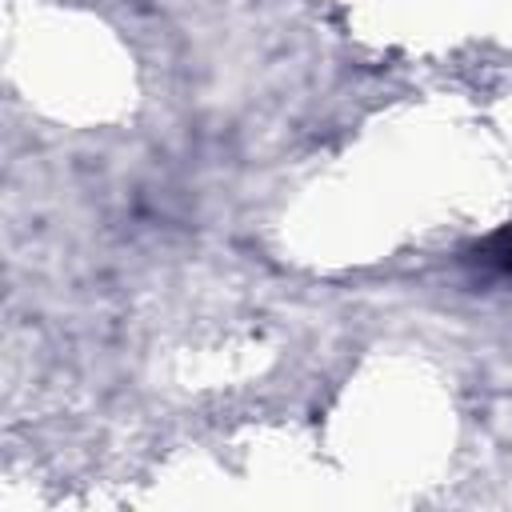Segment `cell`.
Returning <instances> with one entry per match:
<instances>
[{
  "instance_id": "1",
  "label": "cell",
  "mask_w": 512,
  "mask_h": 512,
  "mask_svg": "<svg viewBox=\"0 0 512 512\" xmlns=\"http://www.w3.org/2000/svg\"><path fill=\"white\" fill-rule=\"evenodd\" d=\"M500 264H504V268H508V272H512V240H508V244H504V252H500Z\"/></svg>"
}]
</instances>
